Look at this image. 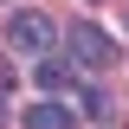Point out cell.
<instances>
[{
	"instance_id": "4",
	"label": "cell",
	"mask_w": 129,
	"mask_h": 129,
	"mask_svg": "<svg viewBox=\"0 0 129 129\" xmlns=\"http://www.w3.org/2000/svg\"><path fill=\"white\" fill-rule=\"evenodd\" d=\"M71 71H78V64H64V58H39V71H32V78H39V90H64V84H71Z\"/></svg>"
},
{
	"instance_id": "6",
	"label": "cell",
	"mask_w": 129,
	"mask_h": 129,
	"mask_svg": "<svg viewBox=\"0 0 129 129\" xmlns=\"http://www.w3.org/2000/svg\"><path fill=\"white\" fill-rule=\"evenodd\" d=\"M7 78H13V71H7V58H0V90H7Z\"/></svg>"
},
{
	"instance_id": "5",
	"label": "cell",
	"mask_w": 129,
	"mask_h": 129,
	"mask_svg": "<svg viewBox=\"0 0 129 129\" xmlns=\"http://www.w3.org/2000/svg\"><path fill=\"white\" fill-rule=\"evenodd\" d=\"M78 110H84V116H110V97H103V90H90V84H84V90H78Z\"/></svg>"
},
{
	"instance_id": "3",
	"label": "cell",
	"mask_w": 129,
	"mask_h": 129,
	"mask_svg": "<svg viewBox=\"0 0 129 129\" xmlns=\"http://www.w3.org/2000/svg\"><path fill=\"white\" fill-rule=\"evenodd\" d=\"M71 123H78V116L64 110V103H32L26 110V129H71Z\"/></svg>"
},
{
	"instance_id": "1",
	"label": "cell",
	"mask_w": 129,
	"mask_h": 129,
	"mask_svg": "<svg viewBox=\"0 0 129 129\" xmlns=\"http://www.w3.org/2000/svg\"><path fill=\"white\" fill-rule=\"evenodd\" d=\"M52 39H58V26H52L45 13H13V19H7V45H13V52L45 58V52H52Z\"/></svg>"
},
{
	"instance_id": "2",
	"label": "cell",
	"mask_w": 129,
	"mask_h": 129,
	"mask_svg": "<svg viewBox=\"0 0 129 129\" xmlns=\"http://www.w3.org/2000/svg\"><path fill=\"white\" fill-rule=\"evenodd\" d=\"M71 58L90 64V71H110V64H116V39L97 32V26H71Z\"/></svg>"
},
{
	"instance_id": "7",
	"label": "cell",
	"mask_w": 129,
	"mask_h": 129,
	"mask_svg": "<svg viewBox=\"0 0 129 129\" xmlns=\"http://www.w3.org/2000/svg\"><path fill=\"white\" fill-rule=\"evenodd\" d=\"M123 26H129V13H123Z\"/></svg>"
}]
</instances>
